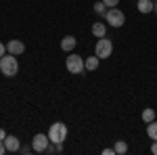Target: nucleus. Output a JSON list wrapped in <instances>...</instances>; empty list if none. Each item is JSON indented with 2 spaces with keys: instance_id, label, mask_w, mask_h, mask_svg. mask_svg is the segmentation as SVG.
Wrapping results in <instances>:
<instances>
[{
  "instance_id": "nucleus-1",
  "label": "nucleus",
  "mask_w": 157,
  "mask_h": 155,
  "mask_svg": "<svg viewBox=\"0 0 157 155\" xmlns=\"http://www.w3.org/2000/svg\"><path fill=\"white\" fill-rule=\"evenodd\" d=\"M0 72L4 73L6 78H13V76H17L19 72V61H17V55H4V57H0Z\"/></svg>"
},
{
  "instance_id": "nucleus-2",
  "label": "nucleus",
  "mask_w": 157,
  "mask_h": 155,
  "mask_svg": "<svg viewBox=\"0 0 157 155\" xmlns=\"http://www.w3.org/2000/svg\"><path fill=\"white\" fill-rule=\"evenodd\" d=\"M48 138H50V143H55V145H63V143H65V138H67V126H65L63 122H55V124H50Z\"/></svg>"
},
{
  "instance_id": "nucleus-3",
  "label": "nucleus",
  "mask_w": 157,
  "mask_h": 155,
  "mask_svg": "<svg viewBox=\"0 0 157 155\" xmlns=\"http://www.w3.org/2000/svg\"><path fill=\"white\" fill-rule=\"evenodd\" d=\"M105 19H107V23L111 25V27H121V25L126 23V15H124V11H120L117 6H111V9H107V13H105Z\"/></svg>"
},
{
  "instance_id": "nucleus-4",
  "label": "nucleus",
  "mask_w": 157,
  "mask_h": 155,
  "mask_svg": "<svg viewBox=\"0 0 157 155\" xmlns=\"http://www.w3.org/2000/svg\"><path fill=\"white\" fill-rule=\"evenodd\" d=\"M111 52H113V42L107 36L98 38L97 46H94V55H97L98 59H107V57H111Z\"/></svg>"
},
{
  "instance_id": "nucleus-5",
  "label": "nucleus",
  "mask_w": 157,
  "mask_h": 155,
  "mask_svg": "<svg viewBox=\"0 0 157 155\" xmlns=\"http://www.w3.org/2000/svg\"><path fill=\"white\" fill-rule=\"evenodd\" d=\"M65 67H67V72H69V73H84L86 63H84V59H82L80 55L71 52V55L67 57V61H65Z\"/></svg>"
},
{
  "instance_id": "nucleus-6",
  "label": "nucleus",
  "mask_w": 157,
  "mask_h": 155,
  "mask_svg": "<svg viewBox=\"0 0 157 155\" xmlns=\"http://www.w3.org/2000/svg\"><path fill=\"white\" fill-rule=\"evenodd\" d=\"M48 145H50V138H48V134H42V132H38L36 136L32 138V149H34L36 153H44Z\"/></svg>"
},
{
  "instance_id": "nucleus-7",
  "label": "nucleus",
  "mask_w": 157,
  "mask_h": 155,
  "mask_svg": "<svg viewBox=\"0 0 157 155\" xmlns=\"http://www.w3.org/2000/svg\"><path fill=\"white\" fill-rule=\"evenodd\" d=\"M23 50H25V44L21 42V40H9L6 42V52H11V55H23Z\"/></svg>"
},
{
  "instance_id": "nucleus-8",
  "label": "nucleus",
  "mask_w": 157,
  "mask_h": 155,
  "mask_svg": "<svg viewBox=\"0 0 157 155\" xmlns=\"http://www.w3.org/2000/svg\"><path fill=\"white\" fill-rule=\"evenodd\" d=\"M4 147H6V151H9V153H17V151L21 149V143H19V138H17V136L6 134V138H4Z\"/></svg>"
},
{
  "instance_id": "nucleus-9",
  "label": "nucleus",
  "mask_w": 157,
  "mask_h": 155,
  "mask_svg": "<svg viewBox=\"0 0 157 155\" xmlns=\"http://www.w3.org/2000/svg\"><path fill=\"white\" fill-rule=\"evenodd\" d=\"M75 44H78V40H75V36H65L63 40H61V48H63L65 52H73V48H75Z\"/></svg>"
},
{
  "instance_id": "nucleus-10",
  "label": "nucleus",
  "mask_w": 157,
  "mask_h": 155,
  "mask_svg": "<svg viewBox=\"0 0 157 155\" xmlns=\"http://www.w3.org/2000/svg\"><path fill=\"white\" fill-rule=\"evenodd\" d=\"M153 6H155V2L153 0H138V4H136V9L140 13H153Z\"/></svg>"
},
{
  "instance_id": "nucleus-11",
  "label": "nucleus",
  "mask_w": 157,
  "mask_h": 155,
  "mask_svg": "<svg viewBox=\"0 0 157 155\" xmlns=\"http://www.w3.org/2000/svg\"><path fill=\"white\" fill-rule=\"evenodd\" d=\"M90 32H92L97 38H103L105 34H107V25H105V23H92Z\"/></svg>"
},
{
  "instance_id": "nucleus-12",
  "label": "nucleus",
  "mask_w": 157,
  "mask_h": 155,
  "mask_svg": "<svg viewBox=\"0 0 157 155\" xmlns=\"http://www.w3.org/2000/svg\"><path fill=\"white\" fill-rule=\"evenodd\" d=\"M147 136H149L151 141H157V119H153V122L147 124Z\"/></svg>"
},
{
  "instance_id": "nucleus-13",
  "label": "nucleus",
  "mask_w": 157,
  "mask_h": 155,
  "mask_svg": "<svg viewBox=\"0 0 157 155\" xmlns=\"http://www.w3.org/2000/svg\"><path fill=\"white\" fill-rule=\"evenodd\" d=\"M84 63H86V69H88V72H94V69H98V63H101V59L94 55V57H88Z\"/></svg>"
},
{
  "instance_id": "nucleus-14",
  "label": "nucleus",
  "mask_w": 157,
  "mask_h": 155,
  "mask_svg": "<svg viewBox=\"0 0 157 155\" xmlns=\"http://www.w3.org/2000/svg\"><path fill=\"white\" fill-rule=\"evenodd\" d=\"M140 118H143V122H145V124H149V122H153V119H155V109H151V107L143 109Z\"/></svg>"
},
{
  "instance_id": "nucleus-15",
  "label": "nucleus",
  "mask_w": 157,
  "mask_h": 155,
  "mask_svg": "<svg viewBox=\"0 0 157 155\" xmlns=\"http://www.w3.org/2000/svg\"><path fill=\"white\" fill-rule=\"evenodd\" d=\"M115 155H124L126 151H128V145H126V141H115Z\"/></svg>"
},
{
  "instance_id": "nucleus-16",
  "label": "nucleus",
  "mask_w": 157,
  "mask_h": 155,
  "mask_svg": "<svg viewBox=\"0 0 157 155\" xmlns=\"http://www.w3.org/2000/svg\"><path fill=\"white\" fill-rule=\"evenodd\" d=\"M94 11H97L98 15H105V13H107V9H105V2H103V0L94 4Z\"/></svg>"
},
{
  "instance_id": "nucleus-17",
  "label": "nucleus",
  "mask_w": 157,
  "mask_h": 155,
  "mask_svg": "<svg viewBox=\"0 0 157 155\" xmlns=\"http://www.w3.org/2000/svg\"><path fill=\"white\" fill-rule=\"evenodd\" d=\"M103 2H105V6H109V9H111V6H117V4H120V0H103Z\"/></svg>"
},
{
  "instance_id": "nucleus-18",
  "label": "nucleus",
  "mask_w": 157,
  "mask_h": 155,
  "mask_svg": "<svg viewBox=\"0 0 157 155\" xmlns=\"http://www.w3.org/2000/svg\"><path fill=\"white\" fill-rule=\"evenodd\" d=\"M4 55H6V44L0 42V57H4Z\"/></svg>"
},
{
  "instance_id": "nucleus-19",
  "label": "nucleus",
  "mask_w": 157,
  "mask_h": 155,
  "mask_svg": "<svg viewBox=\"0 0 157 155\" xmlns=\"http://www.w3.org/2000/svg\"><path fill=\"white\" fill-rule=\"evenodd\" d=\"M103 155H115V149H103Z\"/></svg>"
},
{
  "instance_id": "nucleus-20",
  "label": "nucleus",
  "mask_w": 157,
  "mask_h": 155,
  "mask_svg": "<svg viewBox=\"0 0 157 155\" xmlns=\"http://www.w3.org/2000/svg\"><path fill=\"white\" fill-rule=\"evenodd\" d=\"M6 153V147H4V141H0V155Z\"/></svg>"
},
{
  "instance_id": "nucleus-21",
  "label": "nucleus",
  "mask_w": 157,
  "mask_h": 155,
  "mask_svg": "<svg viewBox=\"0 0 157 155\" xmlns=\"http://www.w3.org/2000/svg\"><path fill=\"white\" fill-rule=\"evenodd\" d=\"M151 153L157 155V141H153V145H151Z\"/></svg>"
},
{
  "instance_id": "nucleus-22",
  "label": "nucleus",
  "mask_w": 157,
  "mask_h": 155,
  "mask_svg": "<svg viewBox=\"0 0 157 155\" xmlns=\"http://www.w3.org/2000/svg\"><path fill=\"white\" fill-rule=\"evenodd\" d=\"M19 151H21V153H29V151H34V149H32V147H21Z\"/></svg>"
},
{
  "instance_id": "nucleus-23",
  "label": "nucleus",
  "mask_w": 157,
  "mask_h": 155,
  "mask_svg": "<svg viewBox=\"0 0 157 155\" xmlns=\"http://www.w3.org/2000/svg\"><path fill=\"white\" fill-rule=\"evenodd\" d=\"M4 138H6V132H4L2 128H0V141H4Z\"/></svg>"
},
{
  "instance_id": "nucleus-24",
  "label": "nucleus",
  "mask_w": 157,
  "mask_h": 155,
  "mask_svg": "<svg viewBox=\"0 0 157 155\" xmlns=\"http://www.w3.org/2000/svg\"><path fill=\"white\" fill-rule=\"evenodd\" d=\"M153 13H157V0H155V6H153Z\"/></svg>"
},
{
  "instance_id": "nucleus-25",
  "label": "nucleus",
  "mask_w": 157,
  "mask_h": 155,
  "mask_svg": "<svg viewBox=\"0 0 157 155\" xmlns=\"http://www.w3.org/2000/svg\"><path fill=\"white\" fill-rule=\"evenodd\" d=\"M153 2H155V0H153Z\"/></svg>"
}]
</instances>
